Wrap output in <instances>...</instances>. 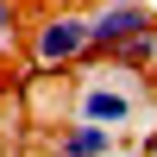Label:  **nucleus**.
I'll return each instance as SVG.
<instances>
[{
  "label": "nucleus",
  "instance_id": "1",
  "mask_svg": "<svg viewBox=\"0 0 157 157\" xmlns=\"http://www.w3.org/2000/svg\"><path fill=\"white\" fill-rule=\"evenodd\" d=\"M69 113L126 132V126H138L145 113H157V88L145 82V69H126V63H113V57H94V69H82V82L69 88Z\"/></svg>",
  "mask_w": 157,
  "mask_h": 157
},
{
  "label": "nucleus",
  "instance_id": "3",
  "mask_svg": "<svg viewBox=\"0 0 157 157\" xmlns=\"http://www.w3.org/2000/svg\"><path fill=\"white\" fill-rule=\"evenodd\" d=\"M88 32H94V50L88 57H113L138 32H157V0H101L88 13Z\"/></svg>",
  "mask_w": 157,
  "mask_h": 157
},
{
  "label": "nucleus",
  "instance_id": "2",
  "mask_svg": "<svg viewBox=\"0 0 157 157\" xmlns=\"http://www.w3.org/2000/svg\"><path fill=\"white\" fill-rule=\"evenodd\" d=\"M94 50V32H88V13H50L32 32V63L38 69H69V63H88Z\"/></svg>",
  "mask_w": 157,
  "mask_h": 157
},
{
  "label": "nucleus",
  "instance_id": "5",
  "mask_svg": "<svg viewBox=\"0 0 157 157\" xmlns=\"http://www.w3.org/2000/svg\"><path fill=\"white\" fill-rule=\"evenodd\" d=\"M113 63H126V69H157V32H138L132 38V44H120V50H113Z\"/></svg>",
  "mask_w": 157,
  "mask_h": 157
},
{
  "label": "nucleus",
  "instance_id": "6",
  "mask_svg": "<svg viewBox=\"0 0 157 157\" xmlns=\"http://www.w3.org/2000/svg\"><path fill=\"white\" fill-rule=\"evenodd\" d=\"M19 32V6H13V0H0V38H13Z\"/></svg>",
  "mask_w": 157,
  "mask_h": 157
},
{
  "label": "nucleus",
  "instance_id": "7",
  "mask_svg": "<svg viewBox=\"0 0 157 157\" xmlns=\"http://www.w3.org/2000/svg\"><path fill=\"white\" fill-rule=\"evenodd\" d=\"M138 157H157V113H151L145 132H138Z\"/></svg>",
  "mask_w": 157,
  "mask_h": 157
},
{
  "label": "nucleus",
  "instance_id": "4",
  "mask_svg": "<svg viewBox=\"0 0 157 157\" xmlns=\"http://www.w3.org/2000/svg\"><path fill=\"white\" fill-rule=\"evenodd\" d=\"M50 151H57V157H120V151H126V132L94 126V120H75V113H69V126H57Z\"/></svg>",
  "mask_w": 157,
  "mask_h": 157
}]
</instances>
